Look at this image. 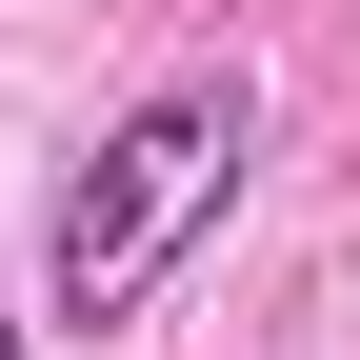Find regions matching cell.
<instances>
[{
	"instance_id": "2",
	"label": "cell",
	"mask_w": 360,
	"mask_h": 360,
	"mask_svg": "<svg viewBox=\"0 0 360 360\" xmlns=\"http://www.w3.org/2000/svg\"><path fill=\"white\" fill-rule=\"evenodd\" d=\"M0 360H20V321H0Z\"/></svg>"
},
{
	"instance_id": "1",
	"label": "cell",
	"mask_w": 360,
	"mask_h": 360,
	"mask_svg": "<svg viewBox=\"0 0 360 360\" xmlns=\"http://www.w3.org/2000/svg\"><path fill=\"white\" fill-rule=\"evenodd\" d=\"M240 160H260V80H240V60H200V80H160V101H120L101 141L60 160V240H40V281H60V340L141 321L180 260L220 240Z\"/></svg>"
}]
</instances>
